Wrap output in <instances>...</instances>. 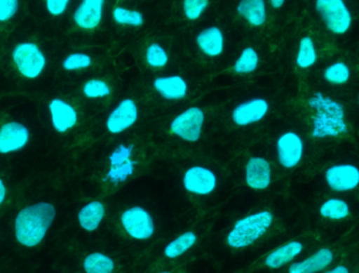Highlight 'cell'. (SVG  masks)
Listing matches in <instances>:
<instances>
[{
	"mask_svg": "<svg viewBox=\"0 0 359 273\" xmlns=\"http://www.w3.org/2000/svg\"><path fill=\"white\" fill-rule=\"evenodd\" d=\"M69 1L67 0H48L46 8L53 16H59L67 10Z\"/></svg>",
	"mask_w": 359,
	"mask_h": 273,
	"instance_id": "8d00e7d4",
	"label": "cell"
},
{
	"mask_svg": "<svg viewBox=\"0 0 359 273\" xmlns=\"http://www.w3.org/2000/svg\"><path fill=\"white\" fill-rule=\"evenodd\" d=\"M13 59L18 71L27 78H36L46 67V58L35 44H21L15 48Z\"/></svg>",
	"mask_w": 359,
	"mask_h": 273,
	"instance_id": "8992f818",
	"label": "cell"
},
{
	"mask_svg": "<svg viewBox=\"0 0 359 273\" xmlns=\"http://www.w3.org/2000/svg\"><path fill=\"white\" fill-rule=\"evenodd\" d=\"M113 17L119 25H130V27H141L144 22L142 13L138 11L128 10V8L117 6L113 11Z\"/></svg>",
	"mask_w": 359,
	"mask_h": 273,
	"instance_id": "f1b7e54d",
	"label": "cell"
},
{
	"mask_svg": "<svg viewBox=\"0 0 359 273\" xmlns=\"http://www.w3.org/2000/svg\"><path fill=\"white\" fill-rule=\"evenodd\" d=\"M204 121V112L200 107H189L175 118L170 124V130L185 141L196 142L202 134Z\"/></svg>",
	"mask_w": 359,
	"mask_h": 273,
	"instance_id": "52a82bcc",
	"label": "cell"
},
{
	"mask_svg": "<svg viewBox=\"0 0 359 273\" xmlns=\"http://www.w3.org/2000/svg\"><path fill=\"white\" fill-rule=\"evenodd\" d=\"M334 261V253L330 248L318 249L303 261L294 262L289 266L288 273H318L324 272Z\"/></svg>",
	"mask_w": 359,
	"mask_h": 273,
	"instance_id": "9a60e30c",
	"label": "cell"
},
{
	"mask_svg": "<svg viewBox=\"0 0 359 273\" xmlns=\"http://www.w3.org/2000/svg\"><path fill=\"white\" fill-rule=\"evenodd\" d=\"M105 217V207L99 201H93L84 205L78 213L80 226L88 232L98 229Z\"/></svg>",
	"mask_w": 359,
	"mask_h": 273,
	"instance_id": "44dd1931",
	"label": "cell"
},
{
	"mask_svg": "<svg viewBox=\"0 0 359 273\" xmlns=\"http://www.w3.org/2000/svg\"><path fill=\"white\" fill-rule=\"evenodd\" d=\"M138 107L133 99H124L107 118V128L111 134H121L138 120Z\"/></svg>",
	"mask_w": 359,
	"mask_h": 273,
	"instance_id": "8fae6325",
	"label": "cell"
},
{
	"mask_svg": "<svg viewBox=\"0 0 359 273\" xmlns=\"http://www.w3.org/2000/svg\"><path fill=\"white\" fill-rule=\"evenodd\" d=\"M246 183L249 187L255 190L267 189L271 183V166L266 159L253 157L247 162Z\"/></svg>",
	"mask_w": 359,
	"mask_h": 273,
	"instance_id": "4fadbf2b",
	"label": "cell"
},
{
	"mask_svg": "<svg viewBox=\"0 0 359 273\" xmlns=\"http://www.w3.org/2000/svg\"><path fill=\"white\" fill-rule=\"evenodd\" d=\"M136 164L137 162L130 160L124 163V164L119 165V166L111 167L109 173H107V178H105V181H109L114 184L126 182L134 173L135 165Z\"/></svg>",
	"mask_w": 359,
	"mask_h": 273,
	"instance_id": "f546056e",
	"label": "cell"
},
{
	"mask_svg": "<svg viewBox=\"0 0 359 273\" xmlns=\"http://www.w3.org/2000/svg\"><path fill=\"white\" fill-rule=\"evenodd\" d=\"M303 251V243L299 241H290L271 251L266 257L265 265L270 269H280L294 261Z\"/></svg>",
	"mask_w": 359,
	"mask_h": 273,
	"instance_id": "e0dca14e",
	"label": "cell"
},
{
	"mask_svg": "<svg viewBox=\"0 0 359 273\" xmlns=\"http://www.w3.org/2000/svg\"><path fill=\"white\" fill-rule=\"evenodd\" d=\"M18 8L16 0H0V21L12 18Z\"/></svg>",
	"mask_w": 359,
	"mask_h": 273,
	"instance_id": "d590c367",
	"label": "cell"
},
{
	"mask_svg": "<svg viewBox=\"0 0 359 273\" xmlns=\"http://www.w3.org/2000/svg\"><path fill=\"white\" fill-rule=\"evenodd\" d=\"M304 141L294 132H287L278 138L276 143L278 162L285 168H294L304 156Z\"/></svg>",
	"mask_w": 359,
	"mask_h": 273,
	"instance_id": "9c48e42d",
	"label": "cell"
},
{
	"mask_svg": "<svg viewBox=\"0 0 359 273\" xmlns=\"http://www.w3.org/2000/svg\"><path fill=\"white\" fill-rule=\"evenodd\" d=\"M56 217V209L50 203L41 202L25 207L15 220L16 240L25 247L37 246L43 240Z\"/></svg>",
	"mask_w": 359,
	"mask_h": 273,
	"instance_id": "7a4b0ae2",
	"label": "cell"
},
{
	"mask_svg": "<svg viewBox=\"0 0 359 273\" xmlns=\"http://www.w3.org/2000/svg\"><path fill=\"white\" fill-rule=\"evenodd\" d=\"M156 273H170V272H156Z\"/></svg>",
	"mask_w": 359,
	"mask_h": 273,
	"instance_id": "60d3db41",
	"label": "cell"
},
{
	"mask_svg": "<svg viewBox=\"0 0 359 273\" xmlns=\"http://www.w3.org/2000/svg\"><path fill=\"white\" fill-rule=\"evenodd\" d=\"M259 60V54H257V51L253 48H246L234 63V71L238 74L252 73L257 69Z\"/></svg>",
	"mask_w": 359,
	"mask_h": 273,
	"instance_id": "83f0119b",
	"label": "cell"
},
{
	"mask_svg": "<svg viewBox=\"0 0 359 273\" xmlns=\"http://www.w3.org/2000/svg\"><path fill=\"white\" fill-rule=\"evenodd\" d=\"M196 44L203 53L209 57H217L224 51V35L217 27L203 29L198 37Z\"/></svg>",
	"mask_w": 359,
	"mask_h": 273,
	"instance_id": "ffe728a7",
	"label": "cell"
},
{
	"mask_svg": "<svg viewBox=\"0 0 359 273\" xmlns=\"http://www.w3.org/2000/svg\"><path fill=\"white\" fill-rule=\"evenodd\" d=\"M6 187H4V182L0 179V204L4 201V198H6Z\"/></svg>",
	"mask_w": 359,
	"mask_h": 273,
	"instance_id": "f35d334b",
	"label": "cell"
},
{
	"mask_svg": "<svg viewBox=\"0 0 359 273\" xmlns=\"http://www.w3.org/2000/svg\"><path fill=\"white\" fill-rule=\"evenodd\" d=\"M270 4H271L274 8H280L284 6L285 1L284 0H271Z\"/></svg>",
	"mask_w": 359,
	"mask_h": 273,
	"instance_id": "ab89813d",
	"label": "cell"
},
{
	"mask_svg": "<svg viewBox=\"0 0 359 273\" xmlns=\"http://www.w3.org/2000/svg\"><path fill=\"white\" fill-rule=\"evenodd\" d=\"M327 185L337 192H348L359 186V168L356 165L335 164L325 173Z\"/></svg>",
	"mask_w": 359,
	"mask_h": 273,
	"instance_id": "ba28073f",
	"label": "cell"
},
{
	"mask_svg": "<svg viewBox=\"0 0 359 273\" xmlns=\"http://www.w3.org/2000/svg\"><path fill=\"white\" fill-rule=\"evenodd\" d=\"M154 86L168 100H180L187 95V82L180 76L157 78L154 81Z\"/></svg>",
	"mask_w": 359,
	"mask_h": 273,
	"instance_id": "d6986e66",
	"label": "cell"
},
{
	"mask_svg": "<svg viewBox=\"0 0 359 273\" xmlns=\"http://www.w3.org/2000/svg\"><path fill=\"white\" fill-rule=\"evenodd\" d=\"M325 273H350L349 269H348L346 266L339 265L337 267L332 268V269L328 270Z\"/></svg>",
	"mask_w": 359,
	"mask_h": 273,
	"instance_id": "74e56055",
	"label": "cell"
},
{
	"mask_svg": "<svg viewBox=\"0 0 359 273\" xmlns=\"http://www.w3.org/2000/svg\"><path fill=\"white\" fill-rule=\"evenodd\" d=\"M83 93L88 98H103L111 95V88L102 80L92 79L84 84Z\"/></svg>",
	"mask_w": 359,
	"mask_h": 273,
	"instance_id": "1f68e13d",
	"label": "cell"
},
{
	"mask_svg": "<svg viewBox=\"0 0 359 273\" xmlns=\"http://www.w3.org/2000/svg\"><path fill=\"white\" fill-rule=\"evenodd\" d=\"M133 152H134V145H119L109 156V163L111 167L119 166L128 162L132 158Z\"/></svg>",
	"mask_w": 359,
	"mask_h": 273,
	"instance_id": "e575fe53",
	"label": "cell"
},
{
	"mask_svg": "<svg viewBox=\"0 0 359 273\" xmlns=\"http://www.w3.org/2000/svg\"><path fill=\"white\" fill-rule=\"evenodd\" d=\"M53 126L59 133L71 130L77 124L78 116L75 109L61 99H54L50 105Z\"/></svg>",
	"mask_w": 359,
	"mask_h": 273,
	"instance_id": "ac0fdd59",
	"label": "cell"
},
{
	"mask_svg": "<svg viewBox=\"0 0 359 273\" xmlns=\"http://www.w3.org/2000/svg\"><path fill=\"white\" fill-rule=\"evenodd\" d=\"M314 111L312 137L316 139L337 138L348 133L345 107L339 101L318 92L308 101Z\"/></svg>",
	"mask_w": 359,
	"mask_h": 273,
	"instance_id": "6da1fadb",
	"label": "cell"
},
{
	"mask_svg": "<svg viewBox=\"0 0 359 273\" xmlns=\"http://www.w3.org/2000/svg\"><path fill=\"white\" fill-rule=\"evenodd\" d=\"M324 79L328 84L333 86H343L347 84L351 78V69L349 65L343 61H337V62L331 63L329 67L325 69Z\"/></svg>",
	"mask_w": 359,
	"mask_h": 273,
	"instance_id": "4316f807",
	"label": "cell"
},
{
	"mask_svg": "<svg viewBox=\"0 0 359 273\" xmlns=\"http://www.w3.org/2000/svg\"><path fill=\"white\" fill-rule=\"evenodd\" d=\"M318 61V51L313 39L305 36L299 41V51L297 55V65L301 69H310Z\"/></svg>",
	"mask_w": 359,
	"mask_h": 273,
	"instance_id": "484cf974",
	"label": "cell"
},
{
	"mask_svg": "<svg viewBox=\"0 0 359 273\" xmlns=\"http://www.w3.org/2000/svg\"><path fill=\"white\" fill-rule=\"evenodd\" d=\"M273 223V215L270 211H264L247 215L238 220L233 228L228 232V246L233 249H243L255 244L257 240L265 236Z\"/></svg>",
	"mask_w": 359,
	"mask_h": 273,
	"instance_id": "3957f363",
	"label": "cell"
},
{
	"mask_svg": "<svg viewBox=\"0 0 359 273\" xmlns=\"http://www.w3.org/2000/svg\"><path fill=\"white\" fill-rule=\"evenodd\" d=\"M359 99V98H358Z\"/></svg>",
	"mask_w": 359,
	"mask_h": 273,
	"instance_id": "b9f144b4",
	"label": "cell"
},
{
	"mask_svg": "<svg viewBox=\"0 0 359 273\" xmlns=\"http://www.w3.org/2000/svg\"><path fill=\"white\" fill-rule=\"evenodd\" d=\"M29 141V131L18 122L4 124L0 128V152H16Z\"/></svg>",
	"mask_w": 359,
	"mask_h": 273,
	"instance_id": "5bb4252c",
	"label": "cell"
},
{
	"mask_svg": "<svg viewBox=\"0 0 359 273\" xmlns=\"http://www.w3.org/2000/svg\"><path fill=\"white\" fill-rule=\"evenodd\" d=\"M208 4V0H185L183 2L184 13L189 20H196L206 10Z\"/></svg>",
	"mask_w": 359,
	"mask_h": 273,
	"instance_id": "d6a6232c",
	"label": "cell"
},
{
	"mask_svg": "<svg viewBox=\"0 0 359 273\" xmlns=\"http://www.w3.org/2000/svg\"><path fill=\"white\" fill-rule=\"evenodd\" d=\"M120 221L126 234L134 240H149L155 234V221L151 213L143 207L134 206L126 209Z\"/></svg>",
	"mask_w": 359,
	"mask_h": 273,
	"instance_id": "5b68a950",
	"label": "cell"
},
{
	"mask_svg": "<svg viewBox=\"0 0 359 273\" xmlns=\"http://www.w3.org/2000/svg\"><path fill=\"white\" fill-rule=\"evenodd\" d=\"M320 213L325 219L341 221L349 217L350 206L343 199L331 198L323 203Z\"/></svg>",
	"mask_w": 359,
	"mask_h": 273,
	"instance_id": "d4e9b609",
	"label": "cell"
},
{
	"mask_svg": "<svg viewBox=\"0 0 359 273\" xmlns=\"http://www.w3.org/2000/svg\"><path fill=\"white\" fill-rule=\"evenodd\" d=\"M147 61L153 67H165L168 62V53L160 44H151L147 50Z\"/></svg>",
	"mask_w": 359,
	"mask_h": 273,
	"instance_id": "4dcf8cb0",
	"label": "cell"
},
{
	"mask_svg": "<svg viewBox=\"0 0 359 273\" xmlns=\"http://www.w3.org/2000/svg\"><path fill=\"white\" fill-rule=\"evenodd\" d=\"M198 237L194 232H186L179 236L178 238L168 243L164 248V255L168 259L176 260L187 253L196 245Z\"/></svg>",
	"mask_w": 359,
	"mask_h": 273,
	"instance_id": "603a6c76",
	"label": "cell"
},
{
	"mask_svg": "<svg viewBox=\"0 0 359 273\" xmlns=\"http://www.w3.org/2000/svg\"><path fill=\"white\" fill-rule=\"evenodd\" d=\"M90 65H92V59L88 55L75 53V54L69 55L63 61L62 65L67 71H74V69H86Z\"/></svg>",
	"mask_w": 359,
	"mask_h": 273,
	"instance_id": "836d02e7",
	"label": "cell"
},
{
	"mask_svg": "<svg viewBox=\"0 0 359 273\" xmlns=\"http://www.w3.org/2000/svg\"><path fill=\"white\" fill-rule=\"evenodd\" d=\"M316 10L327 29L335 35H344L351 27L353 17L343 0H318Z\"/></svg>",
	"mask_w": 359,
	"mask_h": 273,
	"instance_id": "277c9868",
	"label": "cell"
},
{
	"mask_svg": "<svg viewBox=\"0 0 359 273\" xmlns=\"http://www.w3.org/2000/svg\"><path fill=\"white\" fill-rule=\"evenodd\" d=\"M217 177L210 169L203 166H192L184 175L183 184L190 194L198 196L210 194L217 187Z\"/></svg>",
	"mask_w": 359,
	"mask_h": 273,
	"instance_id": "30bf717a",
	"label": "cell"
},
{
	"mask_svg": "<svg viewBox=\"0 0 359 273\" xmlns=\"http://www.w3.org/2000/svg\"><path fill=\"white\" fill-rule=\"evenodd\" d=\"M103 0H86L80 4L74 14V20L78 27L93 29L98 27L102 19Z\"/></svg>",
	"mask_w": 359,
	"mask_h": 273,
	"instance_id": "2e32d148",
	"label": "cell"
},
{
	"mask_svg": "<svg viewBox=\"0 0 359 273\" xmlns=\"http://www.w3.org/2000/svg\"><path fill=\"white\" fill-rule=\"evenodd\" d=\"M238 12L253 27H261L267 19L266 4L263 0H243L238 4Z\"/></svg>",
	"mask_w": 359,
	"mask_h": 273,
	"instance_id": "7402d4cb",
	"label": "cell"
},
{
	"mask_svg": "<svg viewBox=\"0 0 359 273\" xmlns=\"http://www.w3.org/2000/svg\"><path fill=\"white\" fill-rule=\"evenodd\" d=\"M269 111V105L263 98H255L238 105L232 113V120L240 126L261 121Z\"/></svg>",
	"mask_w": 359,
	"mask_h": 273,
	"instance_id": "7c38bea8",
	"label": "cell"
},
{
	"mask_svg": "<svg viewBox=\"0 0 359 273\" xmlns=\"http://www.w3.org/2000/svg\"><path fill=\"white\" fill-rule=\"evenodd\" d=\"M83 269L86 273H114L115 262L105 253H93L84 259Z\"/></svg>",
	"mask_w": 359,
	"mask_h": 273,
	"instance_id": "cb8c5ba5",
	"label": "cell"
}]
</instances>
